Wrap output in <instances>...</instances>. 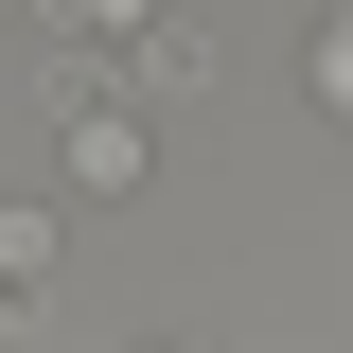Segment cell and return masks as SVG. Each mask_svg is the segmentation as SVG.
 I'll return each mask as SVG.
<instances>
[{"label": "cell", "mask_w": 353, "mask_h": 353, "mask_svg": "<svg viewBox=\"0 0 353 353\" xmlns=\"http://www.w3.org/2000/svg\"><path fill=\"white\" fill-rule=\"evenodd\" d=\"M0 318H18V301H0Z\"/></svg>", "instance_id": "3"}, {"label": "cell", "mask_w": 353, "mask_h": 353, "mask_svg": "<svg viewBox=\"0 0 353 353\" xmlns=\"http://www.w3.org/2000/svg\"><path fill=\"white\" fill-rule=\"evenodd\" d=\"M106 88H141V106H194V88H212V36H194V18H124V36H106Z\"/></svg>", "instance_id": "1"}, {"label": "cell", "mask_w": 353, "mask_h": 353, "mask_svg": "<svg viewBox=\"0 0 353 353\" xmlns=\"http://www.w3.org/2000/svg\"><path fill=\"white\" fill-rule=\"evenodd\" d=\"M36 283H53V212H36V194H0V301H36Z\"/></svg>", "instance_id": "2"}]
</instances>
